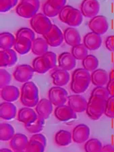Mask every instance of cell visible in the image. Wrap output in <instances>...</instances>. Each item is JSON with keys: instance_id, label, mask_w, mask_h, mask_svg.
I'll list each match as a JSON object with an SVG mask.
<instances>
[{"instance_id": "obj_51", "label": "cell", "mask_w": 114, "mask_h": 152, "mask_svg": "<svg viewBox=\"0 0 114 152\" xmlns=\"http://www.w3.org/2000/svg\"><path fill=\"white\" fill-rule=\"evenodd\" d=\"M100 152H114V147L110 144L103 146Z\"/></svg>"}, {"instance_id": "obj_34", "label": "cell", "mask_w": 114, "mask_h": 152, "mask_svg": "<svg viewBox=\"0 0 114 152\" xmlns=\"http://www.w3.org/2000/svg\"><path fill=\"white\" fill-rule=\"evenodd\" d=\"M45 125V120L38 117V118L35 122L30 124L25 125V129L30 133L37 134L41 132L43 129Z\"/></svg>"}, {"instance_id": "obj_19", "label": "cell", "mask_w": 114, "mask_h": 152, "mask_svg": "<svg viewBox=\"0 0 114 152\" xmlns=\"http://www.w3.org/2000/svg\"><path fill=\"white\" fill-rule=\"evenodd\" d=\"M20 90L16 86L8 85L1 89V97L7 102L16 101L20 97Z\"/></svg>"}, {"instance_id": "obj_8", "label": "cell", "mask_w": 114, "mask_h": 152, "mask_svg": "<svg viewBox=\"0 0 114 152\" xmlns=\"http://www.w3.org/2000/svg\"><path fill=\"white\" fill-rule=\"evenodd\" d=\"M48 45L51 47L57 48L61 45L64 40V33L55 24H53L49 33L43 36Z\"/></svg>"}, {"instance_id": "obj_20", "label": "cell", "mask_w": 114, "mask_h": 152, "mask_svg": "<svg viewBox=\"0 0 114 152\" xmlns=\"http://www.w3.org/2000/svg\"><path fill=\"white\" fill-rule=\"evenodd\" d=\"M64 38L67 45L72 48L81 44V35L75 28L69 27L65 29L64 32Z\"/></svg>"}, {"instance_id": "obj_25", "label": "cell", "mask_w": 114, "mask_h": 152, "mask_svg": "<svg viewBox=\"0 0 114 152\" xmlns=\"http://www.w3.org/2000/svg\"><path fill=\"white\" fill-rule=\"evenodd\" d=\"M33 41L26 37L16 38L14 49L20 55H25L31 50Z\"/></svg>"}, {"instance_id": "obj_31", "label": "cell", "mask_w": 114, "mask_h": 152, "mask_svg": "<svg viewBox=\"0 0 114 152\" xmlns=\"http://www.w3.org/2000/svg\"><path fill=\"white\" fill-rule=\"evenodd\" d=\"M82 66L83 68L89 72L96 70L99 66V60L96 56L93 55H88L82 60Z\"/></svg>"}, {"instance_id": "obj_22", "label": "cell", "mask_w": 114, "mask_h": 152, "mask_svg": "<svg viewBox=\"0 0 114 152\" xmlns=\"http://www.w3.org/2000/svg\"><path fill=\"white\" fill-rule=\"evenodd\" d=\"M33 68L35 72L38 74H45L52 69L48 59L45 56H37L33 61Z\"/></svg>"}, {"instance_id": "obj_1", "label": "cell", "mask_w": 114, "mask_h": 152, "mask_svg": "<svg viewBox=\"0 0 114 152\" xmlns=\"http://www.w3.org/2000/svg\"><path fill=\"white\" fill-rule=\"evenodd\" d=\"M91 82V75L84 68L75 70L72 76L70 89L75 94H81L86 91Z\"/></svg>"}, {"instance_id": "obj_18", "label": "cell", "mask_w": 114, "mask_h": 152, "mask_svg": "<svg viewBox=\"0 0 114 152\" xmlns=\"http://www.w3.org/2000/svg\"><path fill=\"white\" fill-rule=\"evenodd\" d=\"M37 10L33 5L23 1H20V3L16 6V14L24 18L31 19L37 14Z\"/></svg>"}, {"instance_id": "obj_38", "label": "cell", "mask_w": 114, "mask_h": 152, "mask_svg": "<svg viewBox=\"0 0 114 152\" xmlns=\"http://www.w3.org/2000/svg\"><path fill=\"white\" fill-rule=\"evenodd\" d=\"M104 114L110 118L114 119V96H110L107 99Z\"/></svg>"}, {"instance_id": "obj_27", "label": "cell", "mask_w": 114, "mask_h": 152, "mask_svg": "<svg viewBox=\"0 0 114 152\" xmlns=\"http://www.w3.org/2000/svg\"><path fill=\"white\" fill-rule=\"evenodd\" d=\"M82 14L81 12L76 8H73L69 12L66 18V23L68 25L71 27H76L81 25L83 20Z\"/></svg>"}, {"instance_id": "obj_17", "label": "cell", "mask_w": 114, "mask_h": 152, "mask_svg": "<svg viewBox=\"0 0 114 152\" xmlns=\"http://www.w3.org/2000/svg\"><path fill=\"white\" fill-rule=\"evenodd\" d=\"M91 83L95 87H104L110 81V77L107 71L103 69H97L91 75Z\"/></svg>"}, {"instance_id": "obj_23", "label": "cell", "mask_w": 114, "mask_h": 152, "mask_svg": "<svg viewBox=\"0 0 114 152\" xmlns=\"http://www.w3.org/2000/svg\"><path fill=\"white\" fill-rule=\"evenodd\" d=\"M28 139L25 134L16 133L10 140V147L14 151H25L28 143Z\"/></svg>"}, {"instance_id": "obj_36", "label": "cell", "mask_w": 114, "mask_h": 152, "mask_svg": "<svg viewBox=\"0 0 114 152\" xmlns=\"http://www.w3.org/2000/svg\"><path fill=\"white\" fill-rule=\"evenodd\" d=\"M45 147L42 143L30 140L25 149L26 152H44Z\"/></svg>"}, {"instance_id": "obj_4", "label": "cell", "mask_w": 114, "mask_h": 152, "mask_svg": "<svg viewBox=\"0 0 114 152\" xmlns=\"http://www.w3.org/2000/svg\"><path fill=\"white\" fill-rule=\"evenodd\" d=\"M30 24L33 30L43 36L49 33L52 26L49 18L42 13H37L30 20Z\"/></svg>"}, {"instance_id": "obj_52", "label": "cell", "mask_w": 114, "mask_h": 152, "mask_svg": "<svg viewBox=\"0 0 114 152\" xmlns=\"http://www.w3.org/2000/svg\"><path fill=\"white\" fill-rule=\"evenodd\" d=\"M109 77H110V80H114V70L111 71L110 75H109Z\"/></svg>"}, {"instance_id": "obj_9", "label": "cell", "mask_w": 114, "mask_h": 152, "mask_svg": "<svg viewBox=\"0 0 114 152\" xmlns=\"http://www.w3.org/2000/svg\"><path fill=\"white\" fill-rule=\"evenodd\" d=\"M100 10V4L97 0H83L81 6L82 16L89 18H93L97 16Z\"/></svg>"}, {"instance_id": "obj_46", "label": "cell", "mask_w": 114, "mask_h": 152, "mask_svg": "<svg viewBox=\"0 0 114 152\" xmlns=\"http://www.w3.org/2000/svg\"><path fill=\"white\" fill-rule=\"evenodd\" d=\"M0 66L9 67V58L5 50L0 51Z\"/></svg>"}, {"instance_id": "obj_35", "label": "cell", "mask_w": 114, "mask_h": 152, "mask_svg": "<svg viewBox=\"0 0 114 152\" xmlns=\"http://www.w3.org/2000/svg\"><path fill=\"white\" fill-rule=\"evenodd\" d=\"M18 37H26L30 39L31 41H34L35 38V31L29 28H21L16 32V38Z\"/></svg>"}, {"instance_id": "obj_54", "label": "cell", "mask_w": 114, "mask_h": 152, "mask_svg": "<svg viewBox=\"0 0 114 152\" xmlns=\"http://www.w3.org/2000/svg\"><path fill=\"white\" fill-rule=\"evenodd\" d=\"M15 152H26L25 151H16Z\"/></svg>"}, {"instance_id": "obj_10", "label": "cell", "mask_w": 114, "mask_h": 152, "mask_svg": "<svg viewBox=\"0 0 114 152\" xmlns=\"http://www.w3.org/2000/svg\"><path fill=\"white\" fill-rule=\"evenodd\" d=\"M68 104L76 113H81L86 110L88 102L82 95L74 94L69 95L68 98Z\"/></svg>"}, {"instance_id": "obj_14", "label": "cell", "mask_w": 114, "mask_h": 152, "mask_svg": "<svg viewBox=\"0 0 114 152\" xmlns=\"http://www.w3.org/2000/svg\"><path fill=\"white\" fill-rule=\"evenodd\" d=\"M35 111L37 112L38 117L46 120L52 113L53 104L49 99L43 98L39 100L37 106L35 107Z\"/></svg>"}, {"instance_id": "obj_47", "label": "cell", "mask_w": 114, "mask_h": 152, "mask_svg": "<svg viewBox=\"0 0 114 152\" xmlns=\"http://www.w3.org/2000/svg\"><path fill=\"white\" fill-rule=\"evenodd\" d=\"M30 140L39 142V143H42L45 147L47 145V139H46V137L43 135V134H34L33 135L30 137Z\"/></svg>"}, {"instance_id": "obj_32", "label": "cell", "mask_w": 114, "mask_h": 152, "mask_svg": "<svg viewBox=\"0 0 114 152\" xmlns=\"http://www.w3.org/2000/svg\"><path fill=\"white\" fill-rule=\"evenodd\" d=\"M71 53L76 60H83L89 55L87 50L84 44H79L72 48Z\"/></svg>"}, {"instance_id": "obj_6", "label": "cell", "mask_w": 114, "mask_h": 152, "mask_svg": "<svg viewBox=\"0 0 114 152\" xmlns=\"http://www.w3.org/2000/svg\"><path fill=\"white\" fill-rule=\"evenodd\" d=\"M89 27L91 32L99 35H104L109 28L107 19L103 15H97L91 18L89 23Z\"/></svg>"}, {"instance_id": "obj_11", "label": "cell", "mask_w": 114, "mask_h": 152, "mask_svg": "<svg viewBox=\"0 0 114 152\" xmlns=\"http://www.w3.org/2000/svg\"><path fill=\"white\" fill-rule=\"evenodd\" d=\"M90 128L84 124H80L74 127L72 132V140L76 143H82L88 141L89 138Z\"/></svg>"}, {"instance_id": "obj_5", "label": "cell", "mask_w": 114, "mask_h": 152, "mask_svg": "<svg viewBox=\"0 0 114 152\" xmlns=\"http://www.w3.org/2000/svg\"><path fill=\"white\" fill-rule=\"evenodd\" d=\"M68 94L67 91L60 87H53L51 88L48 92V99L53 105L60 106L65 105L68 101Z\"/></svg>"}, {"instance_id": "obj_21", "label": "cell", "mask_w": 114, "mask_h": 152, "mask_svg": "<svg viewBox=\"0 0 114 152\" xmlns=\"http://www.w3.org/2000/svg\"><path fill=\"white\" fill-rule=\"evenodd\" d=\"M17 109L11 102H3L0 105V117L6 121H10L16 117Z\"/></svg>"}, {"instance_id": "obj_39", "label": "cell", "mask_w": 114, "mask_h": 152, "mask_svg": "<svg viewBox=\"0 0 114 152\" xmlns=\"http://www.w3.org/2000/svg\"><path fill=\"white\" fill-rule=\"evenodd\" d=\"M11 75L6 69L0 70V88L2 89L6 86L9 85L11 82Z\"/></svg>"}, {"instance_id": "obj_26", "label": "cell", "mask_w": 114, "mask_h": 152, "mask_svg": "<svg viewBox=\"0 0 114 152\" xmlns=\"http://www.w3.org/2000/svg\"><path fill=\"white\" fill-rule=\"evenodd\" d=\"M49 45L44 38L38 37L33 41L31 51L34 55L37 56H43L48 51Z\"/></svg>"}, {"instance_id": "obj_13", "label": "cell", "mask_w": 114, "mask_h": 152, "mask_svg": "<svg viewBox=\"0 0 114 152\" xmlns=\"http://www.w3.org/2000/svg\"><path fill=\"white\" fill-rule=\"evenodd\" d=\"M57 61L60 69L66 71L73 70L76 65V60L69 52H63L60 54Z\"/></svg>"}, {"instance_id": "obj_40", "label": "cell", "mask_w": 114, "mask_h": 152, "mask_svg": "<svg viewBox=\"0 0 114 152\" xmlns=\"http://www.w3.org/2000/svg\"><path fill=\"white\" fill-rule=\"evenodd\" d=\"M18 0H0V12H6L16 6Z\"/></svg>"}, {"instance_id": "obj_49", "label": "cell", "mask_w": 114, "mask_h": 152, "mask_svg": "<svg viewBox=\"0 0 114 152\" xmlns=\"http://www.w3.org/2000/svg\"><path fill=\"white\" fill-rule=\"evenodd\" d=\"M106 88L109 91L110 96H114V80H110L107 85Z\"/></svg>"}, {"instance_id": "obj_41", "label": "cell", "mask_w": 114, "mask_h": 152, "mask_svg": "<svg viewBox=\"0 0 114 152\" xmlns=\"http://www.w3.org/2000/svg\"><path fill=\"white\" fill-rule=\"evenodd\" d=\"M91 95H96V96L101 97L105 99H107L110 97L107 88L104 87H96L92 91Z\"/></svg>"}, {"instance_id": "obj_2", "label": "cell", "mask_w": 114, "mask_h": 152, "mask_svg": "<svg viewBox=\"0 0 114 152\" xmlns=\"http://www.w3.org/2000/svg\"><path fill=\"white\" fill-rule=\"evenodd\" d=\"M20 102L25 107H33L37 106L39 102V95L37 85L33 82L25 83L22 86Z\"/></svg>"}, {"instance_id": "obj_15", "label": "cell", "mask_w": 114, "mask_h": 152, "mask_svg": "<svg viewBox=\"0 0 114 152\" xmlns=\"http://www.w3.org/2000/svg\"><path fill=\"white\" fill-rule=\"evenodd\" d=\"M38 118V115L36 111H35L32 107H24L18 111V121L28 125L33 122H35Z\"/></svg>"}, {"instance_id": "obj_42", "label": "cell", "mask_w": 114, "mask_h": 152, "mask_svg": "<svg viewBox=\"0 0 114 152\" xmlns=\"http://www.w3.org/2000/svg\"><path fill=\"white\" fill-rule=\"evenodd\" d=\"M74 8L71 6H65L64 8H63L60 11L59 15H58V17H59V19L60 20V21H62V23H66V18L67 16L68 15L69 12L72 10Z\"/></svg>"}, {"instance_id": "obj_30", "label": "cell", "mask_w": 114, "mask_h": 152, "mask_svg": "<svg viewBox=\"0 0 114 152\" xmlns=\"http://www.w3.org/2000/svg\"><path fill=\"white\" fill-rule=\"evenodd\" d=\"M15 134L14 127L8 123H1L0 125V140L1 141H10Z\"/></svg>"}, {"instance_id": "obj_44", "label": "cell", "mask_w": 114, "mask_h": 152, "mask_svg": "<svg viewBox=\"0 0 114 152\" xmlns=\"http://www.w3.org/2000/svg\"><path fill=\"white\" fill-rule=\"evenodd\" d=\"M46 58L48 59L49 62L50 63L51 67H52V69L53 68H55L57 65V56L55 53L52 52V51H47V53H45L44 55Z\"/></svg>"}, {"instance_id": "obj_3", "label": "cell", "mask_w": 114, "mask_h": 152, "mask_svg": "<svg viewBox=\"0 0 114 152\" xmlns=\"http://www.w3.org/2000/svg\"><path fill=\"white\" fill-rule=\"evenodd\" d=\"M107 99L96 95L90 97L86 113L93 121H97L105 113Z\"/></svg>"}, {"instance_id": "obj_7", "label": "cell", "mask_w": 114, "mask_h": 152, "mask_svg": "<svg viewBox=\"0 0 114 152\" xmlns=\"http://www.w3.org/2000/svg\"><path fill=\"white\" fill-rule=\"evenodd\" d=\"M34 70L33 66L28 64H21L17 66L13 72V77L17 82L25 83L33 78Z\"/></svg>"}, {"instance_id": "obj_43", "label": "cell", "mask_w": 114, "mask_h": 152, "mask_svg": "<svg viewBox=\"0 0 114 152\" xmlns=\"http://www.w3.org/2000/svg\"><path fill=\"white\" fill-rule=\"evenodd\" d=\"M5 51H6L9 58V67L13 66L14 65H15L17 61H18V57H17L16 51L12 50V49L11 50H7Z\"/></svg>"}, {"instance_id": "obj_16", "label": "cell", "mask_w": 114, "mask_h": 152, "mask_svg": "<svg viewBox=\"0 0 114 152\" xmlns=\"http://www.w3.org/2000/svg\"><path fill=\"white\" fill-rule=\"evenodd\" d=\"M102 43L101 35L90 32L85 35L83 39V44L88 50L94 51L99 49Z\"/></svg>"}, {"instance_id": "obj_29", "label": "cell", "mask_w": 114, "mask_h": 152, "mask_svg": "<svg viewBox=\"0 0 114 152\" xmlns=\"http://www.w3.org/2000/svg\"><path fill=\"white\" fill-rule=\"evenodd\" d=\"M16 42V37L8 32H3L0 34V48L1 50H11Z\"/></svg>"}, {"instance_id": "obj_48", "label": "cell", "mask_w": 114, "mask_h": 152, "mask_svg": "<svg viewBox=\"0 0 114 152\" xmlns=\"http://www.w3.org/2000/svg\"><path fill=\"white\" fill-rule=\"evenodd\" d=\"M105 47L109 51L114 52V35H110L107 37Z\"/></svg>"}, {"instance_id": "obj_50", "label": "cell", "mask_w": 114, "mask_h": 152, "mask_svg": "<svg viewBox=\"0 0 114 152\" xmlns=\"http://www.w3.org/2000/svg\"><path fill=\"white\" fill-rule=\"evenodd\" d=\"M21 1L26 2V3L30 4L38 11V9H39V7H40L39 0H21Z\"/></svg>"}, {"instance_id": "obj_45", "label": "cell", "mask_w": 114, "mask_h": 152, "mask_svg": "<svg viewBox=\"0 0 114 152\" xmlns=\"http://www.w3.org/2000/svg\"><path fill=\"white\" fill-rule=\"evenodd\" d=\"M47 1L53 8L58 10H61L66 4V0H47Z\"/></svg>"}, {"instance_id": "obj_28", "label": "cell", "mask_w": 114, "mask_h": 152, "mask_svg": "<svg viewBox=\"0 0 114 152\" xmlns=\"http://www.w3.org/2000/svg\"><path fill=\"white\" fill-rule=\"evenodd\" d=\"M72 134L68 131L60 130L55 135V142L58 146H68L72 143Z\"/></svg>"}, {"instance_id": "obj_37", "label": "cell", "mask_w": 114, "mask_h": 152, "mask_svg": "<svg viewBox=\"0 0 114 152\" xmlns=\"http://www.w3.org/2000/svg\"><path fill=\"white\" fill-rule=\"evenodd\" d=\"M60 10L55 9L51 6V4L47 1L45 2L43 6V14L48 18H54L59 15Z\"/></svg>"}, {"instance_id": "obj_12", "label": "cell", "mask_w": 114, "mask_h": 152, "mask_svg": "<svg viewBox=\"0 0 114 152\" xmlns=\"http://www.w3.org/2000/svg\"><path fill=\"white\" fill-rule=\"evenodd\" d=\"M54 115L58 121L66 122L72 119H76V112L71 109L68 105H60L56 107L54 110Z\"/></svg>"}, {"instance_id": "obj_53", "label": "cell", "mask_w": 114, "mask_h": 152, "mask_svg": "<svg viewBox=\"0 0 114 152\" xmlns=\"http://www.w3.org/2000/svg\"><path fill=\"white\" fill-rule=\"evenodd\" d=\"M0 152H13L12 150L9 149H7V148H3V149H1V150H0Z\"/></svg>"}, {"instance_id": "obj_33", "label": "cell", "mask_w": 114, "mask_h": 152, "mask_svg": "<svg viewBox=\"0 0 114 152\" xmlns=\"http://www.w3.org/2000/svg\"><path fill=\"white\" fill-rule=\"evenodd\" d=\"M103 145L97 139H91L84 144L85 152H100Z\"/></svg>"}, {"instance_id": "obj_24", "label": "cell", "mask_w": 114, "mask_h": 152, "mask_svg": "<svg viewBox=\"0 0 114 152\" xmlns=\"http://www.w3.org/2000/svg\"><path fill=\"white\" fill-rule=\"evenodd\" d=\"M53 84L56 87H64L69 83L70 74L66 70L58 69L52 73Z\"/></svg>"}]
</instances>
